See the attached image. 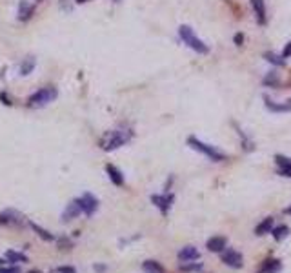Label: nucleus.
Wrapping results in <instances>:
<instances>
[{"mask_svg":"<svg viewBox=\"0 0 291 273\" xmlns=\"http://www.w3.org/2000/svg\"><path fill=\"white\" fill-rule=\"evenodd\" d=\"M133 137V131L129 128H118V129H111L100 139V148L106 151H113L116 148L124 146L126 142H129Z\"/></svg>","mask_w":291,"mask_h":273,"instance_id":"1","label":"nucleus"},{"mask_svg":"<svg viewBox=\"0 0 291 273\" xmlns=\"http://www.w3.org/2000/svg\"><path fill=\"white\" fill-rule=\"evenodd\" d=\"M179 35H181L182 42H184L187 47H191L193 51L200 53V55L210 53V47H208V44H204V40H200V39L195 35V31H193L189 26H181V28H179Z\"/></svg>","mask_w":291,"mask_h":273,"instance_id":"2","label":"nucleus"},{"mask_svg":"<svg viewBox=\"0 0 291 273\" xmlns=\"http://www.w3.org/2000/svg\"><path fill=\"white\" fill-rule=\"evenodd\" d=\"M57 87L53 86H46V87H40L38 91H35L33 95H29L28 99V106L29 108H44V106H47L49 102H53V100L57 99Z\"/></svg>","mask_w":291,"mask_h":273,"instance_id":"3","label":"nucleus"},{"mask_svg":"<svg viewBox=\"0 0 291 273\" xmlns=\"http://www.w3.org/2000/svg\"><path fill=\"white\" fill-rule=\"evenodd\" d=\"M187 144L191 146L195 151H200V153H204L206 157L211 158V160H215V162H220V160L226 158V155H224L222 151H218L217 148H213V146H210V144H204L202 140L195 139V137H189V139H187Z\"/></svg>","mask_w":291,"mask_h":273,"instance_id":"4","label":"nucleus"},{"mask_svg":"<svg viewBox=\"0 0 291 273\" xmlns=\"http://www.w3.org/2000/svg\"><path fill=\"white\" fill-rule=\"evenodd\" d=\"M80 204H82V213H86L87 217H91L99 209V200H97V197L95 195H91V193H84L80 198Z\"/></svg>","mask_w":291,"mask_h":273,"instance_id":"5","label":"nucleus"},{"mask_svg":"<svg viewBox=\"0 0 291 273\" xmlns=\"http://www.w3.org/2000/svg\"><path fill=\"white\" fill-rule=\"evenodd\" d=\"M264 106L271 113H288V111H291V99L288 102H275L269 97H264Z\"/></svg>","mask_w":291,"mask_h":273,"instance_id":"6","label":"nucleus"},{"mask_svg":"<svg viewBox=\"0 0 291 273\" xmlns=\"http://www.w3.org/2000/svg\"><path fill=\"white\" fill-rule=\"evenodd\" d=\"M80 213H82L80 200H78V198H76V200H71V202L68 204V208L64 209V213H62V221L70 222V221H73V219H76Z\"/></svg>","mask_w":291,"mask_h":273,"instance_id":"7","label":"nucleus"},{"mask_svg":"<svg viewBox=\"0 0 291 273\" xmlns=\"http://www.w3.org/2000/svg\"><path fill=\"white\" fill-rule=\"evenodd\" d=\"M251 6H253V11H255L256 22L260 24V26H266V22H268V15H266V2H264V0H251Z\"/></svg>","mask_w":291,"mask_h":273,"instance_id":"8","label":"nucleus"},{"mask_svg":"<svg viewBox=\"0 0 291 273\" xmlns=\"http://www.w3.org/2000/svg\"><path fill=\"white\" fill-rule=\"evenodd\" d=\"M222 262L226 264V266H231V268H240L242 266V255H240L239 251L235 250H227L222 253Z\"/></svg>","mask_w":291,"mask_h":273,"instance_id":"9","label":"nucleus"},{"mask_svg":"<svg viewBox=\"0 0 291 273\" xmlns=\"http://www.w3.org/2000/svg\"><path fill=\"white\" fill-rule=\"evenodd\" d=\"M151 202L155 204V206H157L160 211H162L164 215H166V213H168V209L171 208V202H173V195H168V193H166V195H153Z\"/></svg>","mask_w":291,"mask_h":273,"instance_id":"10","label":"nucleus"},{"mask_svg":"<svg viewBox=\"0 0 291 273\" xmlns=\"http://www.w3.org/2000/svg\"><path fill=\"white\" fill-rule=\"evenodd\" d=\"M275 162H277V166H279L280 175L291 177V158L284 157V155H277V157H275Z\"/></svg>","mask_w":291,"mask_h":273,"instance_id":"11","label":"nucleus"},{"mask_svg":"<svg viewBox=\"0 0 291 273\" xmlns=\"http://www.w3.org/2000/svg\"><path fill=\"white\" fill-rule=\"evenodd\" d=\"M198 257H200V253H198V250L197 248H193V246H186V248H182V250L179 251V259L184 262L197 261Z\"/></svg>","mask_w":291,"mask_h":273,"instance_id":"12","label":"nucleus"},{"mask_svg":"<svg viewBox=\"0 0 291 273\" xmlns=\"http://www.w3.org/2000/svg\"><path fill=\"white\" fill-rule=\"evenodd\" d=\"M106 171H108L111 182H113L115 186H122V184H124V175H122V171H120V169H116L115 166L108 164V166H106Z\"/></svg>","mask_w":291,"mask_h":273,"instance_id":"13","label":"nucleus"},{"mask_svg":"<svg viewBox=\"0 0 291 273\" xmlns=\"http://www.w3.org/2000/svg\"><path fill=\"white\" fill-rule=\"evenodd\" d=\"M0 222H4V224H20L22 222V215L17 213V211L7 209L4 213H0Z\"/></svg>","mask_w":291,"mask_h":273,"instance_id":"14","label":"nucleus"},{"mask_svg":"<svg viewBox=\"0 0 291 273\" xmlns=\"http://www.w3.org/2000/svg\"><path fill=\"white\" fill-rule=\"evenodd\" d=\"M227 246V240L224 237H213L208 240V250L213 251V253H218Z\"/></svg>","mask_w":291,"mask_h":273,"instance_id":"15","label":"nucleus"},{"mask_svg":"<svg viewBox=\"0 0 291 273\" xmlns=\"http://www.w3.org/2000/svg\"><path fill=\"white\" fill-rule=\"evenodd\" d=\"M271 230H273V219L268 217V219H264V221L255 228V233L256 235H266V233H271Z\"/></svg>","mask_w":291,"mask_h":273,"instance_id":"16","label":"nucleus"},{"mask_svg":"<svg viewBox=\"0 0 291 273\" xmlns=\"http://www.w3.org/2000/svg\"><path fill=\"white\" fill-rule=\"evenodd\" d=\"M33 13H35L33 6H29L28 2H20V6H18V18H20V20H28V18H31Z\"/></svg>","mask_w":291,"mask_h":273,"instance_id":"17","label":"nucleus"},{"mask_svg":"<svg viewBox=\"0 0 291 273\" xmlns=\"http://www.w3.org/2000/svg\"><path fill=\"white\" fill-rule=\"evenodd\" d=\"M142 270H144L146 273H164L166 272V270L160 266V262H157V261H146L144 264H142Z\"/></svg>","mask_w":291,"mask_h":273,"instance_id":"18","label":"nucleus"},{"mask_svg":"<svg viewBox=\"0 0 291 273\" xmlns=\"http://www.w3.org/2000/svg\"><path fill=\"white\" fill-rule=\"evenodd\" d=\"M277 272H280V262L273 259V261H266V262H264L258 273H277Z\"/></svg>","mask_w":291,"mask_h":273,"instance_id":"19","label":"nucleus"},{"mask_svg":"<svg viewBox=\"0 0 291 273\" xmlns=\"http://www.w3.org/2000/svg\"><path fill=\"white\" fill-rule=\"evenodd\" d=\"M35 64H36V60L33 57H28L26 60H24L22 64H20V75H29L31 71L35 70Z\"/></svg>","mask_w":291,"mask_h":273,"instance_id":"20","label":"nucleus"},{"mask_svg":"<svg viewBox=\"0 0 291 273\" xmlns=\"http://www.w3.org/2000/svg\"><path fill=\"white\" fill-rule=\"evenodd\" d=\"M271 233H273V238L275 240H282V238L288 237V233H290V228L288 226H277L271 230Z\"/></svg>","mask_w":291,"mask_h":273,"instance_id":"21","label":"nucleus"},{"mask_svg":"<svg viewBox=\"0 0 291 273\" xmlns=\"http://www.w3.org/2000/svg\"><path fill=\"white\" fill-rule=\"evenodd\" d=\"M279 82H280V78L277 71H271V73H268V75L264 77V86L275 87V86H279Z\"/></svg>","mask_w":291,"mask_h":273,"instance_id":"22","label":"nucleus"},{"mask_svg":"<svg viewBox=\"0 0 291 273\" xmlns=\"http://www.w3.org/2000/svg\"><path fill=\"white\" fill-rule=\"evenodd\" d=\"M6 259L9 262H26L28 261V257L24 255V253H18V251H7Z\"/></svg>","mask_w":291,"mask_h":273,"instance_id":"23","label":"nucleus"},{"mask_svg":"<svg viewBox=\"0 0 291 273\" xmlns=\"http://www.w3.org/2000/svg\"><path fill=\"white\" fill-rule=\"evenodd\" d=\"M264 57H266V60H268V62H271V64H275V66H284V60H282V57L275 55V53H266Z\"/></svg>","mask_w":291,"mask_h":273,"instance_id":"24","label":"nucleus"},{"mask_svg":"<svg viewBox=\"0 0 291 273\" xmlns=\"http://www.w3.org/2000/svg\"><path fill=\"white\" fill-rule=\"evenodd\" d=\"M31 228H33L35 232H38V235H40V237L44 238V240H53V235H51V233L46 232V230H42L40 226H36V224H33V222H31Z\"/></svg>","mask_w":291,"mask_h":273,"instance_id":"25","label":"nucleus"},{"mask_svg":"<svg viewBox=\"0 0 291 273\" xmlns=\"http://www.w3.org/2000/svg\"><path fill=\"white\" fill-rule=\"evenodd\" d=\"M182 272H200L202 270V264H181Z\"/></svg>","mask_w":291,"mask_h":273,"instance_id":"26","label":"nucleus"},{"mask_svg":"<svg viewBox=\"0 0 291 273\" xmlns=\"http://www.w3.org/2000/svg\"><path fill=\"white\" fill-rule=\"evenodd\" d=\"M282 58H290L291 57V42H288L284 47V51H282V55H280Z\"/></svg>","mask_w":291,"mask_h":273,"instance_id":"27","label":"nucleus"},{"mask_svg":"<svg viewBox=\"0 0 291 273\" xmlns=\"http://www.w3.org/2000/svg\"><path fill=\"white\" fill-rule=\"evenodd\" d=\"M0 273H20V268L13 266V268H2Z\"/></svg>","mask_w":291,"mask_h":273,"instance_id":"28","label":"nucleus"},{"mask_svg":"<svg viewBox=\"0 0 291 273\" xmlns=\"http://www.w3.org/2000/svg\"><path fill=\"white\" fill-rule=\"evenodd\" d=\"M58 273H76V272H75V268L62 266V268H58Z\"/></svg>","mask_w":291,"mask_h":273,"instance_id":"29","label":"nucleus"},{"mask_svg":"<svg viewBox=\"0 0 291 273\" xmlns=\"http://www.w3.org/2000/svg\"><path fill=\"white\" fill-rule=\"evenodd\" d=\"M242 40H244V37H242V35H237V37H235V42H237V46H242V44H240Z\"/></svg>","mask_w":291,"mask_h":273,"instance_id":"30","label":"nucleus"},{"mask_svg":"<svg viewBox=\"0 0 291 273\" xmlns=\"http://www.w3.org/2000/svg\"><path fill=\"white\" fill-rule=\"evenodd\" d=\"M76 4H86V2H89V0H75Z\"/></svg>","mask_w":291,"mask_h":273,"instance_id":"31","label":"nucleus"},{"mask_svg":"<svg viewBox=\"0 0 291 273\" xmlns=\"http://www.w3.org/2000/svg\"><path fill=\"white\" fill-rule=\"evenodd\" d=\"M284 213H286V215H291V208H286Z\"/></svg>","mask_w":291,"mask_h":273,"instance_id":"32","label":"nucleus"},{"mask_svg":"<svg viewBox=\"0 0 291 273\" xmlns=\"http://www.w3.org/2000/svg\"><path fill=\"white\" fill-rule=\"evenodd\" d=\"M115 2H120V0H115Z\"/></svg>","mask_w":291,"mask_h":273,"instance_id":"33","label":"nucleus"},{"mask_svg":"<svg viewBox=\"0 0 291 273\" xmlns=\"http://www.w3.org/2000/svg\"><path fill=\"white\" fill-rule=\"evenodd\" d=\"M36 2H40V0H36Z\"/></svg>","mask_w":291,"mask_h":273,"instance_id":"34","label":"nucleus"}]
</instances>
